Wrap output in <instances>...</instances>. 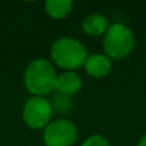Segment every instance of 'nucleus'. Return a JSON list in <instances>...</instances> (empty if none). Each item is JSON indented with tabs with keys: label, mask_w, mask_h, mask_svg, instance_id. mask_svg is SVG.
<instances>
[{
	"label": "nucleus",
	"mask_w": 146,
	"mask_h": 146,
	"mask_svg": "<svg viewBox=\"0 0 146 146\" xmlns=\"http://www.w3.org/2000/svg\"><path fill=\"white\" fill-rule=\"evenodd\" d=\"M42 140L45 146H73L78 140V129L69 119L51 121L44 128Z\"/></svg>",
	"instance_id": "obj_5"
},
{
	"label": "nucleus",
	"mask_w": 146,
	"mask_h": 146,
	"mask_svg": "<svg viewBox=\"0 0 146 146\" xmlns=\"http://www.w3.org/2000/svg\"><path fill=\"white\" fill-rule=\"evenodd\" d=\"M136 45V37L133 31L123 23L110 25L104 35L103 48L105 55L111 60L124 59L133 51Z\"/></svg>",
	"instance_id": "obj_3"
},
{
	"label": "nucleus",
	"mask_w": 146,
	"mask_h": 146,
	"mask_svg": "<svg viewBox=\"0 0 146 146\" xmlns=\"http://www.w3.org/2000/svg\"><path fill=\"white\" fill-rule=\"evenodd\" d=\"M44 9L53 19H64L71 14L73 3L71 0H48L44 5Z\"/></svg>",
	"instance_id": "obj_9"
},
{
	"label": "nucleus",
	"mask_w": 146,
	"mask_h": 146,
	"mask_svg": "<svg viewBox=\"0 0 146 146\" xmlns=\"http://www.w3.org/2000/svg\"><path fill=\"white\" fill-rule=\"evenodd\" d=\"M137 146H146V133L144 136H141V139H140L139 142H137Z\"/></svg>",
	"instance_id": "obj_11"
},
{
	"label": "nucleus",
	"mask_w": 146,
	"mask_h": 146,
	"mask_svg": "<svg viewBox=\"0 0 146 146\" xmlns=\"http://www.w3.org/2000/svg\"><path fill=\"white\" fill-rule=\"evenodd\" d=\"M58 73L54 68L53 63L48 59L37 58L28 63L25 69L23 81L27 91L32 96L46 95L55 91Z\"/></svg>",
	"instance_id": "obj_1"
},
{
	"label": "nucleus",
	"mask_w": 146,
	"mask_h": 146,
	"mask_svg": "<svg viewBox=\"0 0 146 146\" xmlns=\"http://www.w3.org/2000/svg\"><path fill=\"white\" fill-rule=\"evenodd\" d=\"M87 56L86 46L80 40L69 36L56 38L50 48L51 62L66 71L74 72L83 67Z\"/></svg>",
	"instance_id": "obj_2"
},
{
	"label": "nucleus",
	"mask_w": 146,
	"mask_h": 146,
	"mask_svg": "<svg viewBox=\"0 0 146 146\" xmlns=\"http://www.w3.org/2000/svg\"><path fill=\"white\" fill-rule=\"evenodd\" d=\"M81 146H110V144L101 135H92V136L87 137Z\"/></svg>",
	"instance_id": "obj_10"
},
{
	"label": "nucleus",
	"mask_w": 146,
	"mask_h": 146,
	"mask_svg": "<svg viewBox=\"0 0 146 146\" xmlns=\"http://www.w3.org/2000/svg\"><path fill=\"white\" fill-rule=\"evenodd\" d=\"M53 105L46 98L31 96L22 109L25 123L32 129H44L51 122Z\"/></svg>",
	"instance_id": "obj_4"
},
{
	"label": "nucleus",
	"mask_w": 146,
	"mask_h": 146,
	"mask_svg": "<svg viewBox=\"0 0 146 146\" xmlns=\"http://www.w3.org/2000/svg\"><path fill=\"white\" fill-rule=\"evenodd\" d=\"M86 73L94 78H103L108 76L111 71V59L108 58L105 54H92L88 55L85 62Z\"/></svg>",
	"instance_id": "obj_6"
},
{
	"label": "nucleus",
	"mask_w": 146,
	"mask_h": 146,
	"mask_svg": "<svg viewBox=\"0 0 146 146\" xmlns=\"http://www.w3.org/2000/svg\"><path fill=\"white\" fill-rule=\"evenodd\" d=\"M110 27V23L109 19L103 14H98V13H94L90 14L82 21V30L86 35L88 36H101L105 35L106 31Z\"/></svg>",
	"instance_id": "obj_8"
},
{
	"label": "nucleus",
	"mask_w": 146,
	"mask_h": 146,
	"mask_svg": "<svg viewBox=\"0 0 146 146\" xmlns=\"http://www.w3.org/2000/svg\"><path fill=\"white\" fill-rule=\"evenodd\" d=\"M82 78L78 73L73 71H66L58 74L55 90L63 96H72L80 92V90L82 88Z\"/></svg>",
	"instance_id": "obj_7"
}]
</instances>
